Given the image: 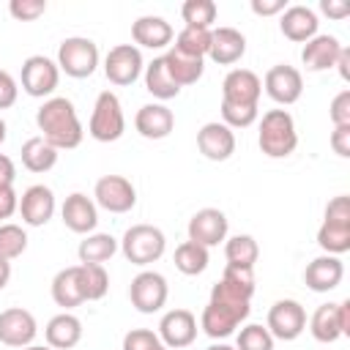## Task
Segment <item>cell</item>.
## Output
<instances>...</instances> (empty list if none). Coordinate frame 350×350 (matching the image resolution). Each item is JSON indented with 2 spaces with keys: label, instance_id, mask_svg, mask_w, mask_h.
<instances>
[{
  "label": "cell",
  "instance_id": "cell-45",
  "mask_svg": "<svg viewBox=\"0 0 350 350\" xmlns=\"http://www.w3.org/2000/svg\"><path fill=\"white\" fill-rule=\"evenodd\" d=\"M328 115H331L334 126H350V90H342L334 96Z\"/></svg>",
  "mask_w": 350,
  "mask_h": 350
},
{
  "label": "cell",
  "instance_id": "cell-34",
  "mask_svg": "<svg viewBox=\"0 0 350 350\" xmlns=\"http://www.w3.org/2000/svg\"><path fill=\"white\" fill-rule=\"evenodd\" d=\"M115 252H118V241L109 232H90L77 246L79 262H93V265H104Z\"/></svg>",
  "mask_w": 350,
  "mask_h": 350
},
{
  "label": "cell",
  "instance_id": "cell-6",
  "mask_svg": "<svg viewBox=\"0 0 350 350\" xmlns=\"http://www.w3.org/2000/svg\"><path fill=\"white\" fill-rule=\"evenodd\" d=\"M249 312H252L249 304H235V301H224V298H211L208 306L202 309L200 328H202L211 339H227V336L249 317Z\"/></svg>",
  "mask_w": 350,
  "mask_h": 350
},
{
  "label": "cell",
  "instance_id": "cell-47",
  "mask_svg": "<svg viewBox=\"0 0 350 350\" xmlns=\"http://www.w3.org/2000/svg\"><path fill=\"white\" fill-rule=\"evenodd\" d=\"M331 148L342 159L350 156V126H334V131H331Z\"/></svg>",
  "mask_w": 350,
  "mask_h": 350
},
{
  "label": "cell",
  "instance_id": "cell-4",
  "mask_svg": "<svg viewBox=\"0 0 350 350\" xmlns=\"http://www.w3.org/2000/svg\"><path fill=\"white\" fill-rule=\"evenodd\" d=\"M167 249V238L159 227L153 224H134L123 232V241H120V252L129 262L134 265H150L156 262Z\"/></svg>",
  "mask_w": 350,
  "mask_h": 350
},
{
  "label": "cell",
  "instance_id": "cell-15",
  "mask_svg": "<svg viewBox=\"0 0 350 350\" xmlns=\"http://www.w3.org/2000/svg\"><path fill=\"white\" fill-rule=\"evenodd\" d=\"M262 93V79L249 68H232L221 82V101L241 104V107H257Z\"/></svg>",
  "mask_w": 350,
  "mask_h": 350
},
{
  "label": "cell",
  "instance_id": "cell-24",
  "mask_svg": "<svg viewBox=\"0 0 350 350\" xmlns=\"http://www.w3.org/2000/svg\"><path fill=\"white\" fill-rule=\"evenodd\" d=\"M134 129L145 137V139H164L172 134L175 129V115L170 107L164 104H145L137 109L134 118Z\"/></svg>",
  "mask_w": 350,
  "mask_h": 350
},
{
  "label": "cell",
  "instance_id": "cell-25",
  "mask_svg": "<svg viewBox=\"0 0 350 350\" xmlns=\"http://www.w3.org/2000/svg\"><path fill=\"white\" fill-rule=\"evenodd\" d=\"M131 38H134V46H145V49H164L167 44H172L175 33H172V25L164 19V16H139L134 25H131Z\"/></svg>",
  "mask_w": 350,
  "mask_h": 350
},
{
  "label": "cell",
  "instance_id": "cell-28",
  "mask_svg": "<svg viewBox=\"0 0 350 350\" xmlns=\"http://www.w3.org/2000/svg\"><path fill=\"white\" fill-rule=\"evenodd\" d=\"M52 301L57 306H63L66 312L79 306V304H85L82 284H79V265H68V268L55 273V279H52Z\"/></svg>",
  "mask_w": 350,
  "mask_h": 350
},
{
  "label": "cell",
  "instance_id": "cell-19",
  "mask_svg": "<svg viewBox=\"0 0 350 350\" xmlns=\"http://www.w3.org/2000/svg\"><path fill=\"white\" fill-rule=\"evenodd\" d=\"M211 295L224 298V301H235V304H252V295H254V268L227 265L221 279L213 284Z\"/></svg>",
  "mask_w": 350,
  "mask_h": 350
},
{
  "label": "cell",
  "instance_id": "cell-55",
  "mask_svg": "<svg viewBox=\"0 0 350 350\" xmlns=\"http://www.w3.org/2000/svg\"><path fill=\"white\" fill-rule=\"evenodd\" d=\"M205 350H235V347L227 345V342H219V345H211V347H205Z\"/></svg>",
  "mask_w": 350,
  "mask_h": 350
},
{
  "label": "cell",
  "instance_id": "cell-40",
  "mask_svg": "<svg viewBox=\"0 0 350 350\" xmlns=\"http://www.w3.org/2000/svg\"><path fill=\"white\" fill-rule=\"evenodd\" d=\"M25 249H27V232L19 224H11V221L0 224V257L11 262V260L22 257Z\"/></svg>",
  "mask_w": 350,
  "mask_h": 350
},
{
  "label": "cell",
  "instance_id": "cell-43",
  "mask_svg": "<svg viewBox=\"0 0 350 350\" xmlns=\"http://www.w3.org/2000/svg\"><path fill=\"white\" fill-rule=\"evenodd\" d=\"M159 345H161V339L150 328H131L123 336V350H156Z\"/></svg>",
  "mask_w": 350,
  "mask_h": 350
},
{
  "label": "cell",
  "instance_id": "cell-21",
  "mask_svg": "<svg viewBox=\"0 0 350 350\" xmlns=\"http://www.w3.org/2000/svg\"><path fill=\"white\" fill-rule=\"evenodd\" d=\"M342 276H345V265H342V260L334 257V254H320V257H314V260L306 265V271H304V282H306V287H309L312 293H331L334 287H339Z\"/></svg>",
  "mask_w": 350,
  "mask_h": 350
},
{
  "label": "cell",
  "instance_id": "cell-23",
  "mask_svg": "<svg viewBox=\"0 0 350 350\" xmlns=\"http://www.w3.org/2000/svg\"><path fill=\"white\" fill-rule=\"evenodd\" d=\"M246 55V36L235 27H216L211 30L208 57L219 66H232Z\"/></svg>",
  "mask_w": 350,
  "mask_h": 350
},
{
  "label": "cell",
  "instance_id": "cell-53",
  "mask_svg": "<svg viewBox=\"0 0 350 350\" xmlns=\"http://www.w3.org/2000/svg\"><path fill=\"white\" fill-rule=\"evenodd\" d=\"M339 325H342V334L350 336V301L339 304Z\"/></svg>",
  "mask_w": 350,
  "mask_h": 350
},
{
  "label": "cell",
  "instance_id": "cell-12",
  "mask_svg": "<svg viewBox=\"0 0 350 350\" xmlns=\"http://www.w3.org/2000/svg\"><path fill=\"white\" fill-rule=\"evenodd\" d=\"M262 88L265 93L282 104V107H290L301 98L304 93V77L295 66H287V63H279V66H271L265 71V79H262Z\"/></svg>",
  "mask_w": 350,
  "mask_h": 350
},
{
  "label": "cell",
  "instance_id": "cell-10",
  "mask_svg": "<svg viewBox=\"0 0 350 350\" xmlns=\"http://www.w3.org/2000/svg\"><path fill=\"white\" fill-rule=\"evenodd\" d=\"M167 295H170V287H167V279L156 271H142L131 279V287H129V298H131V306L142 314H153L159 312L164 304H167Z\"/></svg>",
  "mask_w": 350,
  "mask_h": 350
},
{
  "label": "cell",
  "instance_id": "cell-1",
  "mask_svg": "<svg viewBox=\"0 0 350 350\" xmlns=\"http://www.w3.org/2000/svg\"><path fill=\"white\" fill-rule=\"evenodd\" d=\"M36 126L41 131L38 137H44L55 150H74L85 137L74 104L63 96H52L38 107Z\"/></svg>",
  "mask_w": 350,
  "mask_h": 350
},
{
  "label": "cell",
  "instance_id": "cell-17",
  "mask_svg": "<svg viewBox=\"0 0 350 350\" xmlns=\"http://www.w3.org/2000/svg\"><path fill=\"white\" fill-rule=\"evenodd\" d=\"M55 191L44 183H36L30 189H25V194L19 197V213L22 221L27 227H44L52 216H55Z\"/></svg>",
  "mask_w": 350,
  "mask_h": 350
},
{
  "label": "cell",
  "instance_id": "cell-51",
  "mask_svg": "<svg viewBox=\"0 0 350 350\" xmlns=\"http://www.w3.org/2000/svg\"><path fill=\"white\" fill-rule=\"evenodd\" d=\"M14 178H16L14 161L5 153H0V186H14Z\"/></svg>",
  "mask_w": 350,
  "mask_h": 350
},
{
  "label": "cell",
  "instance_id": "cell-33",
  "mask_svg": "<svg viewBox=\"0 0 350 350\" xmlns=\"http://www.w3.org/2000/svg\"><path fill=\"white\" fill-rule=\"evenodd\" d=\"M317 246L325 254H345L350 252V221H336V219H323L317 230Z\"/></svg>",
  "mask_w": 350,
  "mask_h": 350
},
{
  "label": "cell",
  "instance_id": "cell-3",
  "mask_svg": "<svg viewBox=\"0 0 350 350\" xmlns=\"http://www.w3.org/2000/svg\"><path fill=\"white\" fill-rule=\"evenodd\" d=\"M123 131H126V118H123L120 98L112 90H101L90 112L88 134L96 142H115L123 137Z\"/></svg>",
  "mask_w": 350,
  "mask_h": 350
},
{
  "label": "cell",
  "instance_id": "cell-56",
  "mask_svg": "<svg viewBox=\"0 0 350 350\" xmlns=\"http://www.w3.org/2000/svg\"><path fill=\"white\" fill-rule=\"evenodd\" d=\"M5 137H8V126H5V120L0 118V145L5 142Z\"/></svg>",
  "mask_w": 350,
  "mask_h": 350
},
{
  "label": "cell",
  "instance_id": "cell-50",
  "mask_svg": "<svg viewBox=\"0 0 350 350\" xmlns=\"http://www.w3.org/2000/svg\"><path fill=\"white\" fill-rule=\"evenodd\" d=\"M320 11L331 19H345V16H350V3H345V0H320Z\"/></svg>",
  "mask_w": 350,
  "mask_h": 350
},
{
  "label": "cell",
  "instance_id": "cell-9",
  "mask_svg": "<svg viewBox=\"0 0 350 350\" xmlns=\"http://www.w3.org/2000/svg\"><path fill=\"white\" fill-rule=\"evenodd\" d=\"M96 205L109 213H129L137 205V189L123 175H104L93 186Z\"/></svg>",
  "mask_w": 350,
  "mask_h": 350
},
{
  "label": "cell",
  "instance_id": "cell-46",
  "mask_svg": "<svg viewBox=\"0 0 350 350\" xmlns=\"http://www.w3.org/2000/svg\"><path fill=\"white\" fill-rule=\"evenodd\" d=\"M16 96H19V85H16V79H14L5 68H0V109L14 107V104H16Z\"/></svg>",
  "mask_w": 350,
  "mask_h": 350
},
{
  "label": "cell",
  "instance_id": "cell-2",
  "mask_svg": "<svg viewBox=\"0 0 350 350\" xmlns=\"http://www.w3.org/2000/svg\"><path fill=\"white\" fill-rule=\"evenodd\" d=\"M260 150L268 159H284L298 148V131L295 120L287 109H268L260 120V134H257Z\"/></svg>",
  "mask_w": 350,
  "mask_h": 350
},
{
  "label": "cell",
  "instance_id": "cell-37",
  "mask_svg": "<svg viewBox=\"0 0 350 350\" xmlns=\"http://www.w3.org/2000/svg\"><path fill=\"white\" fill-rule=\"evenodd\" d=\"M79 284H82L85 301H101L109 290V276H107L104 265L79 262Z\"/></svg>",
  "mask_w": 350,
  "mask_h": 350
},
{
  "label": "cell",
  "instance_id": "cell-8",
  "mask_svg": "<svg viewBox=\"0 0 350 350\" xmlns=\"http://www.w3.org/2000/svg\"><path fill=\"white\" fill-rule=\"evenodd\" d=\"M142 71H145L142 52L134 44H118L104 57V74L112 85H120V88L134 85Z\"/></svg>",
  "mask_w": 350,
  "mask_h": 350
},
{
  "label": "cell",
  "instance_id": "cell-57",
  "mask_svg": "<svg viewBox=\"0 0 350 350\" xmlns=\"http://www.w3.org/2000/svg\"><path fill=\"white\" fill-rule=\"evenodd\" d=\"M22 350H52L49 345H27V347H22Z\"/></svg>",
  "mask_w": 350,
  "mask_h": 350
},
{
  "label": "cell",
  "instance_id": "cell-26",
  "mask_svg": "<svg viewBox=\"0 0 350 350\" xmlns=\"http://www.w3.org/2000/svg\"><path fill=\"white\" fill-rule=\"evenodd\" d=\"M339 52H342V44H339V38L336 36H314V38H309L306 44H304V49H301V63L306 66V71H325V68H334V63H336V57H339Z\"/></svg>",
  "mask_w": 350,
  "mask_h": 350
},
{
  "label": "cell",
  "instance_id": "cell-36",
  "mask_svg": "<svg viewBox=\"0 0 350 350\" xmlns=\"http://www.w3.org/2000/svg\"><path fill=\"white\" fill-rule=\"evenodd\" d=\"M208 262H211L208 249L200 246V243H194V241H183V243L175 249V268H178L180 273H186V276L202 273V271L208 268Z\"/></svg>",
  "mask_w": 350,
  "mask_h": 350
},
{
  "label": "cell",
  "instance_id": "cell-42",
  "mask_svg": "<svg viewBox=\"0 0 350 350\" xmlns=\"http://www.w3.org/2000/svg\"><path fill=\"white\" fill-rule=\"evenodd\" d=\"M257 120V107H241V104H227L221 101V123L230 129H246Z\"/></svg>",
  "mask_w": 350,
  "mask_h": 350
},
{
  "label": "cell",
  "instance_id": "cell-20",
  "mask_svg": "<svg viewBox=\"0 0 350 350\" xmlns=\"http://www.w3.org/2000/svg\"><path fill=\"white\" fill-rule=\"evenodd\" d=\"M197 148L211 161H227L235 153V134L230 126L211 120L197 131Z\"/></svg>",
  "mask_w": 350,
  "mask_h": 350
},
{
  "label": "cell",
  "instance_id": "cell-5",
  "mask_svg": "<svg viewBox=\"0 0 350 350\" xmlns=\"http://www.w3.org/2000/svg\"><path fill=\"white\" fill-rule=\"evenodd\" d=\"M57 68L74 79H88L98 68V46L85 36L63 38L57 46Z\"/></svg>",
  "mask_w": 350,
  "mask_h": 350
},
{
  "label": "cell",
  "instance_id": "cell-14",
  "mask_svg": "<svg viewBox=\"0 0 350 350\" xmlns=\"http://www.w3.org/2000/svg\"><path fill=\"white\" fill-rule=\"evenodd\" d=\"M36 334H38V323L27 309L11 306V309L0 312V342L5 347H19L22 350V347L33 345Z\"/></svg>",
  "mask_w": 350,
  "mask_h": 350
},
{
  "label": "cell",
  "instance_id": "cell-49",
  "mask_svg": "<svg viewBox=\"0 0 350 350\" xmlns=\"http://www.w3.org/2000/svg\"><path fill=\"white\" fill-rule=\"evenodd\" d=\"M287 8L284 0H252V11L257 16H273V14H282Z\"/></svg>",
  "mask_w": 350,
  "mask_h": 350
},
{
  "label": "cell",
  "instance_id": "cell-41",
  "mask_svg": "<svg viewBox=\"0 0 350 350\" xmlns=\"http://www.w3.org/2000/svg\"><path fill=\"white\" fill-rule=\"evenodd\" d=\"M235 350H273V336H271V331L265 325L249 323V325L241 328Z\"/></svg>",
  "mask_w": 350,
  "mask_h": 350
},
{
  "label": "cell",
  "instance_id": "cell-22",
  "mask_svg": "<svg viewBox=\"0 0 350 350\" xmlns=\"http://www.w3.org/2000/svg\"><path fill=\"white\" fill-rule=\"evenodd\" d=\"M317 14L309 8V5H287L282 11V19H279V30L284 38L295 41V44H306L309 38L317 36Z\"/></svg>",
  "mask_w": 350,
  "mask_h": 350
},
{
  "label": "cell",
  "instance_id": "cell-18",
  "mask_svg": "<svg viewBox=\"0 0 350 350\" xmlns=\"http://www.w3.org/2000/svg\"><path fill=\"white\" fill-rule=\"evenodd\" d=\"M60 216H63V224L77 235H90L98 224V208L82 191H74V194L66 197V202L60 208Z\"/></svg>",
  "mask_w": 350,
  "mask_h": 350
},
{
  "label": "cell",
  "instance_id": "cell-29",
  "mask_svg": "<svg viewBox=\"0 0 350 350\" xmlns=\"http://www.w3.org/2000/svg\"><path fill=\"white\" fill-rule=\"evenodd\" d=\"M145 90H148L153 98H159V101H170V98H175V96L180 93V85L170 77L164 57H153V60L145 66Z\"/></svg>",
  "mask_w": 350,
  "mask_h": 350
},
{
  "label": "cell",
  "instance_id": "cell-54",
  "mask_svg": "<svg viewBox=\"0 0 350 350\" xmlns=\"http://www.w3.org/2000/svg\"><path fill=\"white\" fill-rule=\"evenodd\" d=\"M8 282H11V262L0 257V290H3Z\"/></svg>",
  "mask_w": 350,
  "mask_h": 350
},
{
  "label": "cell",
  "instance_id": "cell-31",
  "mask_svg": "<svg viewBox=\"0 0 350 350\" xmlns=\"http://www.w3.org/2000/svg\"><path fill=\"white\" fill-rule=\"evenodd\" d=\"M309 331L323 345H331L339 336H345L342 334V325H339V304H323V306H317L314 314H312V320H309Z\"/></svg>",
  "mask_w": 350,
  "mask_h": 350
},
{
  "label": "cell",
  "instance_id": "cell-7",
  "mask_svg": "<svg viewBox=\"0 0 350 350\" xmlns=\"http://www.w3.org/2000/svg\"><path fill=\"white\" fill-rule=\"evenodd\" d=\"M60 82V68L46 55H30L22 63V90L33 98H46Z\"/></svg>",
  "mask_w": 350,
  "mask_h": 350
},
{
  "label": "cell",
  "instance_id": "cell-11",
  "mask_svg": "<svg viewBox=\"0 0 350 350\" xmlns=\"http://www.w3.org/2000/svg\"><path fill=\"white\" fill-rule=\"evenodd\" d=\"M273 339H282V342H293L304 334L306 328V312L298 301L293 298H282L276 301L271 309H268V325Z\"/></svg>",
  "mask_w": 350,
  "mask_h": 350
},
{
  "label": "cell",
  "instance_id": "cell-44",
  "mask_svg": "<svg viewBox=\"0 0 350 350\" xmlns=\"http://www.w3.org/2000/svg\"><path fill=\"white\" fill-rule=\"evenodd\" d=\"M8 11L19 22H36L46 11V3L44 0H11L8 3Z\"/></svg>",
  "mask_w": 350,
  "mask_h": 350
},
{
  "label": "cell",
  "instance_id": "cell-38",
  "mask_svg": "<svg viewBox=\"0 0 350 350\" xmlns=\"http://www.w3.org/2000/svg\"><path fill=\"white\" fill-rule=\"evenodd\" d=\"M172 46L178 52H183V55H191V57L205 60L208 46H211V30H205V27H183L175 36V44Z\"/></svg>",
  "mask_w": 350,
  "mask_h": 350
},
{
  "label": "cell",
  "instance_id": "cell-58",
  "mask_svg": "<svg viewBox=\"0 0 350 350\" xmlns=\"http://www.w3.org/2000/svg\"><path fill=\"white\" fill-rule=\"evenodd\" d=\"M156 350H170V347H164V345H159V347H156Z\"/></svg>",
  "mask_w": 350,
  "mask_h": 350
},
{
  "label": "cell",
  "instance_id": "cell-39",
  "mask_svg": "<svg viewBox=\"0 0 350 350\" xmlns=\"http://www.w3.org/2000/svg\"><path fill=\"white\" fill-rule=\"evenodd\" d=\"M216 3L213 0H186L180 5V16L186 22V27H205L211 30V25L216 22Z\"/></svg>",
  "mask_w": 350,
  "mask_h": 350
},
{
  "label": "cell",
  "instance_id": "cell-16",
  "mask_svg": "<svg viewBox=\"0 0 350 350\" xmlns=\"http://www.w3.org/2000/svg\"><path fill=\"white\" fill-rule=\"evenodd\" d=\"M227 216L219 208H202L189 219V241L211 249L227 238Z\"/></svg>",
  "mask_w": 350,
  "mask_h": 350
},
{
  "label": "cell",
  "instance_id": "cell-30",
  "mask_svg": "<svg viewBox=\"0 0 350 350\" xmlns=\"http://www.w3.org/2000/svg\"><path fill=\"white\" fill-rule=\"evenodd\" d=\"M161 57H164V63H167L170 77H172L180 88H183V85H197L200 77H202V71H205V63H202L200 57L183 55V52H178L175 46H172L167 55H161Z\"/></svg>",
  "mask_w": 350,
  "mask_h": 350
},
{
  "label": "cell",
  "instance_id": "cell-13",
  "mask_svg": "<svg viewBox=\"0 0 350 350\" xmlns=\"http://www.w3.org/2000/svg\"><path fill=\"white\" fill-rule=\"evenodd\" d=\"M159 339L170 350L189 347L197 339V317L189 309H170L159 320Z\"/></svg>",
  "mask_w": 350,
  "mask_h": 350
},
{
  "label": "cell",
  "instance_id": "cell-27",
  "mask_svg": "<svg viewBox=\"0 0 350 350\" xmlns=\"http://www.w3.org/2000/svg\"><path fill=\"white\" fill-rule=\"evenodd\" d=\"M44 336H46V345L52 350H71L82 339V320L71 312H60L46 323Z\"/></svg>",
  "mask_w": 350,
  "mask_h": 350
},
{
  "label": "cell",
  "instance_id": "cell-32",
  "mask_svg": "<svg viewBox=\"0 0 350 350\" xmlns=\"http://www.w3.org/2000/svg\"><path fill=\"white\" fill-rule=\"evenodd\" d=\"M22 164H25V170H30L36 175L49 172L57 164V150L44 137H30L22 145Z\"/></svg>",
  "mask_w": 350,
  "mask_h": 350
},
{
  "label": "cell",
  "instance_id": "cell-48",
  "mask_svg": "<svg viewBox=\"0 0 350 350\" xmlns=\"http://www.w3.org/2000/svg\"><path fill=\"white\" fill-rule=\"evenodd\" d=\"M19 211V197L14 191V186H0V221L11 219Z\"/></svg>",
  "mask_w": 350,
  "mask_h": 350
},
{
  "label": "cell",
  "instance_id": "cell-35",
  "mask_svg": "<svg viewBox=\"0 0 350 350\" xmlns=\"http://www.w3.org/2000/svg\"><path fill=\"white\" fill-rule=\"evenodd\" d=\"M224 257L227 265H238V268H254L257 257H260V246L252 235H232L224 238Z\"/></svg>",
  "mask_w": 350,
  "mask_h": 350
},
{
  "label": "cell",
  "instance_id": "cell-52",
  "mask_svg": "<svg viewBox=\"0 0 350 350\" xmlns=\"http://www.w3.org/2000/svg\"><path fill=\"white\" fill-rule=\"evenodd\" d=\"M336 71H339V77L342 79H350V49L347 46H342V52H339V57H336Z\"/></svg>",
  "mask_w": 350,
  "mask_h": 350
}]
</instances>
